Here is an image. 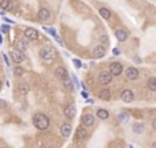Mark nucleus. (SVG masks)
Wrapping results in <instances>:
<instances>
[{
	"mask_svg": "<svg viewBox=\"0 0 156 148\" xmlns=\"http://www.w3.org/2000/svg\"><path fill=\"white\" fill-rule=\"evenodd\" d=\"M33 125H34L39 130H45L47 127L50 126V119L45 114L37 113L33 115Z\"/></svg>",
	"mask_w": 156,
	"mask_h": 148,
	"instance_id": "nucleus-1",
	"label": "nucleus"
},
{
	"mask_svg": "<svg viewBox=\"0 0 156 148\" xmlns=\"http://www.w3.org/2000/svg\"><path fill=\"white\" fill-rule=\"evenodd\" d=\"M40 56L47 62H51L55 58V51H53L52 47H44V48L40 49Z\"/></svg>",
	"mask_w": 156,
	"mask_h": 148,
	"instance_id": "nucleus-2",
	"label": "nucleus"
},
{
	"mask_svg": "<svg viewBox=\"0 0 156 148\" xmlns=\"http://www.w3.org/2000/svg\"><path fill=\"white\" fill-rule=\"evenodd\" d=\"M97 80H99L100 84H110L111 80H112V75H111L110 71H100Z\"/></svg>",
	"mask_w": 156,
	"mask_h": 148,
	"instance_id": "nucleus-3",
	"label": "nucleus"
},
{
	"mask_svg": "<svg viewBox=\"0 0 156 148\" xmlns=\"http://www.w3.org/2000/svg\"><path fill=\"white\" fill-rule=\"evenodd\" d=\"M10 56L12 58V60H14L15 63H21V62H23V60H25V53L21 52V51H18V49H15V51H11Z\"/></svg>",
	"mask_w": 156,
	"mask_h": 148,
	"instance_id": "nucleus-4",
	"label": "nucleus"
},
{
	"mask_svg": "<svg viewBox=\"0 0 156 148\" xmlns=\"http://www.w3.org/2000/svg\"><path fill=\"white\" fill-rule=\"evenodd\" d=\"M121 99L125 103H131L134 100V93H133V91H130V89H125L121 93Z\"/></svg>",
	"mask_w": 156,
	"mask_h": 148,
	"instance_id": "nucleus-5",
	"label": "nucleus"
},
{
	"mask_svg": "<svg viewBox=\"0 0 156 148\" xmlns=\"http://www.w3.org/2000/svg\"><path fill=\"white\" fill-rule=\"evenodd\" d=\"M122 70H123V67H122L121 63H118V62H114V63H111V66H110L111 75H119V74L122 73Z\"/></svg>",
	"mask_w": 156,
	"mask_h": 148,
	"instance_id": "nucleus-6",
	"label": "nucleus"
},
{
	"mask_svg": "<svg viewBox=\"0 0 156 148\" xmlns=\"http://www.w3.org/2000/svg\"><path fill=\"white\" fill-rule=\"evenodd\" d=\"M82 125L85 127H90L95 125V116L92 114H85V115L82 116Z\"/></svg>",
	"mask_w": 156,
	"mask_h": 148,
	"instance_id": "nucleus-7",
	"label": "nucleus"
},
{
	"mask_svg": "<svg viewBox=\"0 0 156 148\" xmlns=\"http://www.w3.org/2000/svg\"><path fill=\"white\" fill-rule=\"evenodd\" d=\"M25 37L28 40H37L39 39V32L33 28H28L25 29Z\"/></svg>",
	"mask_w": 156,
	"mask_h": 148,
	"instance_id": "nucleus-8",
	"label": "nucleus"
},
{
	"mask_svg": "<svg viewBox=\"0 0 156 148\" xmlns=\"http://www.w3.org/2000/svg\"><path fill=\"white\" fill-rule=\"evenodd\" d=\"M55 75H56L59 80H62V81H64V80L69 78V73L64 67H58L56 70H55Z\"/></svg>",
	"mask_w": 156,
	"mask_h": 148,
	"instance_id": "nucleus-9",
	"label": "nucleus"
},
{
	"mask_svg": "<svg viewBox=\"0 0 156 148\" xmlns=\"http://www.w3.org/2000/svg\"><path fill=\"white\" fill-rule=\"evenodd\" d=\"M139 77V70L136 67H128L126 69V78L128 80H136Z\"/></svg>",
	"mask_w": 156,
	"mask_h": 148,
	"instance_id": "nucleus-10",
	"label": "nucleus"
},
{
	"mask_svg": "<svg viewBox=\"0 0 156 148\" xmlns=\"http://www.w3.org/2000/svg\"><path fill=\"white\" fill-rule=\"evenodd\" d=\"M75 114H77V108H75L74 104H70V106H67L64 108V115L67 116V118H70V119L74 118Z\"/></svg>",
	"mask_w": 156,
	"mask_h": 148,
	"instance_id": "nucleus-11",
	"label": "nucleus"
},
{
	"mask_svg": "<svg viewBox=\"0 0 156 148\" xmlns=\"http://www.w3.org/2000/svg\"><path fill=\"white\" fill-rule=\"evenodd\" d=\"M39 18H40V21H48L51 18V11L47 10V8H41L39 11Z\"/></svg>",
	"mask_w": 156,
	"mask_h": 148,
	"instance_id": "nucleus-12",
	"label": "nucleus"
},
{
	"mask_svg": "<svg viewBox=\"0 0 156 148\" xmlns=\"http://www.w3.org/2000/svg\"><path fill=\"white\" fill-rule=\"evenodd\" d=\"M104 53H106V48L103 45H97L93 49V56L95 58H103Z\"/></svg>",
	"mask_w": 156,
	"mask_h": 148,
	"instance_id": "nucleus-13",
	"label": "nucleus"
},
{
	"mask_svg": "<svg viewBox=\"0 0 156 148\" xmlns=\"http://www.w3.org/2000/svg\"><path fill=\"white\" fill-rule=\"evenodd\" d=\"M61 133L63 137H69L71 134V126L69 125V123H63L61 126Z\"/></svg>",
	"mask_w": 156,
	"mask_h": 148,
	"instance_id": "nucleus-14",
	"label": "nucleus"
},
{
	"mask_svg": "<svg viewBox=\"0 0 156 148\" xmlns=\"http://www.w3.org/2000/svg\"><path fill=\"white\" fill-rule=\"evenodd\" d=\"M0 8L4 11H10L12 8V1L11 0H1L0 1Z\"/></svg>",
	"mask_w": 156,
	"mask_h": 148,
	"instance_id": "nucleus-15",
	"label": "nucleus"
},
{
	"mask_svg": "<svg viewBox=\"0 0 156 148\" xmlns=\"http://www.w3.org/2000/svg\"><path fill=\"white\" fill-rule=\"evenodd\" d=\"M17 48H18V51H21V52L26 51V49H28V42H26V40H23V39L18 40L17 41Z\"/></svg>",
	"mask_w": 156,
	"mask_h": 148,
	"instance_id": "nucleus-16",
	"label": "nucleus"
},
{
	"mask_svg": "<svg viewBox=\"0 0 156 148\" xmlns=\"http://www.w3.org/2000/svg\"><path fill=\"white\" fill-rule=\"evenodd\" d=\"M115 37H117L119 41H125V40L128 39V33L122 30V29H118L117 32H115Z\"/></svg>",
	"mask_w": 156,
	"mask_h": 148,
	"instance_id": "nucleus-17",
	"label": "nucleus"
},
{
	"mask_svg": "<svg viewBox=\"0 0 156 148\" xmlns=\"http://www.w3.org/2000/svg\"><path fill=\"white\" fill-rule=\"evenodd\" d=\"M88 137V132H86L85 127H78L77 130V138L78 140H84V138Z\"/></svg>",
	"mask_w": 156,
	"mask_h": 148,
	"instance_id": "nucleus-18",
	"label": "nucleus"
},
{
	"mask_svg": "<svg viewBox=\"0 0 156 148\" xmlns=\"http://www.w3.org/2000/svg\"><path fill=\"white\" fill-rule=\"evenodd\" d=\"M99 97L101 99V100H110L111 99V92L108 91V89H101V91L99 92Z\"/></svg>",
	"mask_w": 156,
	"mask_h": 148,
	"instance_id": "nucleus-19",
	"label": "nucleus"
},
{
	"mask_svg": "<svg viewBox=\"0 0 156 148\" xmlns=\"http://www.w3.org/2000/svg\"><path fill=\"white\" fill-rule=\"evenodd\" d=\"M147 86H148L149 91H156V77H151L148 80V82H147Z\"/></svg>",
	"mask_w": 156,
	"mask_h": 148,
	"instance_id": "nucleus-20",
	"label": "nucleus"
},
{
	"mask_svg": "<svg viewBox=\"0 0 156 148\" xmlns=\"http://www.w3.org/2000/svg\"><path fill=\"white\" fill-rule=\"evenodd\" d=\"M97 116H99L100 119H107V118L110 116V113H108L107 110L100 108V110H97Z\"/></svg>",
	"mask_w": 156,
	"mask_h": 148,
	"instance_id": "nucleus-21",
	"label": "nucleus"
},
{
	"mask_svg": "<svg viewBox=\"0 0 156 148\" xmlns=\"http://www.w3.org/2000/svg\"><path fill=\"white\" fill-rule=\"evenodd\" d=\"M100 15H101V17H103L104 19H110L111 12H110V10H108V8L101 7V8H100Z\"/></svg>",
	"mask_w": 156,
	"mask_h": 148,
	"instance_id": "nucleus-22",
	"label": "nucleus"
},
{
	"mask_svg": "<svg viewBox=\"0 0 156 148\" xmlns=\"http://www.w3.org/2000/svg\"><path fill=\"white\" fill-rule=\"evenodd\" d=\"M63 85H64V88L67 89L69 92H71L73 89H74V84H73V81H71L70 78H67V80H64V81H63Z\"/></svg>",
	"mask_w": 156,
	"mask_h": 148,
	"instance_id": "nucleus-23",
	"label": "nucleus"
},
{
	"mask_svg": "<svg viewBox=\"0 0 156 148\" xmlns=\"http://www.w3.org/2000/svg\"><path fill=\"white\" fill-rule=\"evenodd\" d=\"M131 129H133V132H134V133H139L140 134V133H142V130H144V125H142V123H134Z\"/></svg>",
	"mask_w": 156,
	"mask_h": 148,
	"instance_id": "nucleus-24",
	"label": "nucleus"
},
{
	"mask_svg": "<svg viewBox=\"0 0 156 148\" xmlns=\"http://www.w3.org/2000/svg\"><path fill=\"white\" fill-rule=\"evenodd\" d=\"M118 119L121 121L122 123H126L129 121V114L128 113H121V114H118Z\"/></svg>",
	"mask_w": 156,
	"mask_h": 148,
	"instance_id": "nucleus-25",
	"label": "nucleus"
},
{
	"mask_svg": "<svg viewBox=\"0 0 156 148\" xmlns=\"http://www.w3.org/2000/svg\"><path fill=\"white\" fill-rule=\"evenodd\" d=\"M19 92H21L22 95H26L29 92V85L26 84V82H22V84L19 85Z\"/></svg>",
	"mask_w": 156,
	"mask_h": 148,
	"instance_id": "nucleus-26",
	"label": "nucleus"
},
{
	"mask_svg": "<svg viewBox=\"0 0 156 148\" xmlns=\"http://www.w3.org/2000/svg\"><path fill=\"white\" fill-rule=\"evenodd\" d=\"M14 74L17 75V77L23 75V69H22V67H15V69H14Z\"/></svg>",
	"mask_w": 156,
	"mask_h": 148,
	"instance_id": "nucleus-27",
	"label": "nucleus"
},
{
	"mask_svg": "<svg viewBox=\"0 0 156 148\" xmlns=\"http://www.w3.org/2000/svg\"><path fill=\"white\" fill-rule=\"evenodd\" d=\"M0 30H1V33H8L10 32V25H1V26H0Z\"/></svg>",
	"mask_w": 156,
	"mask_h": 148,
	"instance_id": "nucleus-28",
	"label": "nucleus"
},
{
	"mask_svg": "<svg viewBox=\"0 0 156 148\" xmlns=\"http://www.w3.org/2000/svg\"><path fill=\"white\" fill-rule=\"evenodd\" d=\"M71 81H73V84H74L77 88H79V82H78V78L75 77V74H71Z\"/></svg>",
	"mask_w": 156,
	"mask_h": 148,
	"instance_id": "nucleus-29",
	"label": "nucleus"
},
{
	"mask_svg": "<svg viewBox=\"0 0 156 148\" xmlns=\"http://www.w3.org/2000/svg\"><path fill=\"white\" fill-rule=\"evenodd\" d=\"M44 30H45V32H48L50 34H52L53 37L56 36V30H55V29H52V28H44Z\"/></svg>",
	"mask_w": 156,
	"mask_h": 148,
	"instance_id": "nucleus-30",
	"label": "nucleus"
},
{
	"mask_svg": "<svg viewBox=\"0 0 156 148\" xmlns=\"http://www.w3.org/2000/svg\"><path fill=\"white\" fill-rule=\"evenodd\" d=\"M73 63H74V66H75V67H78V69H79V67L82 66V63H81V62H79L78 59H73Z\"/></svg>",
	"mask_w": 156,
	"mask_h": 148,
	"instance_id": "nucleus-31",
	"label": "nucleus"
},
{
	"mask_svg": "<svg viewBox=\"0 0 156 148\" xmlns=\"http://www.w3.org/2000/svg\"><path fill=\"white\" fill-rule=\"evenodd\" d=\"M3 58H4V62H6V64H7V66H10V60H8V56L6 55V53H3Z\"/></svg>",
	"mask_w": 156,
	"mask_h": 148,
	"instance_id": "nucleus-32",
	"label": "nucleus"
},
{
	"mask_svg": "<svg viewBox=\"0 0 156 148\" xmlns=\"http://www.w3.org/2000/svg\"><path fill=\"white\" fill-rule=\"evenodd\" d=\"M3 19H4V22H7V23H14V21L10 19V18H7V17H3Z\"/></svg>",
	"mask_w": 156,
	"mask_h": 148,
	"instance_id": "nucleus-33",
	"label": "nucleus"
},
{
	"mask_svg": "<svg viewBox=\"0 0 156 148\" xmlns=\"http://www.w3.org/2000/svg\"><path fill=\"white\" fill-rule=\"evenodd\" d=\"M55 39H56V41L58 42H59V44H61V45H63V41H62V40H61V37H59V36H55Z\"/></svg>",
	"mask_w": 156,
	"mask_h": 148,
	"instance_id": "nucleus-34",
	"label": "nucleus"
},
{
	"mask_svg": "<svg viewBox=\"0 0 156 148\" xmlns=\"http://www.w3.org/2000/svg\"><path fill=\"white\" fill-rule=\"evenodd\" d=\"M6 106H7V104H6V102H4V100H0V108H4Z\"/></svg>",
	"mask_w": 156,
	"mask_h": 148,
	"instance_id": "nucleus-35",
	"label": "nucleus"
},
{
	"mask_svg": "<svg viewBox=\"0 0 156 148\" xmlns=\"http://www.w3.org/2000/svg\"><path fill=\"white\" fill-rule=\"evenodd\" d=\"M152 127L153 129H156V118H153L152 119Z\"/></svg>",
	"mask_w": 156,
	"mask_h": 148,
	"instance_id": "nucleus-36",
	"label": "nucleus"
},
{
	"mask_svg": "<svg viewBox=\"0 0 156 148\" xmlns=\"http://www.w3.org/2000/svg\"><path fill=\"white\" fill-rule=\"evenodd\" d=\"M112 52H114V53H115V55H119V53H121V52H119V49H118V48H115V49H112Z\"/></svg>",
	"mask_w": 156,
	"mask_h": 148,
	"instance_id": "nucleus-37",
	"label": "nucleus"
},
{
	"mask_svg": "<svg viewBox=\"0 0 156 148\" xmlns=\"http://www.w3.org/2000/svg\"><path fill=\"white\" fill-rule=\"evenodd\" d=\"M100 40H101V41H104V42H107V36H101V37H100Z\"/></svg>",
	"mask_w": 156,
	"mask_h": 148,
	"instance_id": "nucleus-38",
	"label": "nucleus"
},
{
	"mask_svg": "<svg viewBox=\"0 0 156 148\" xmlns=\"http://www.w3.org/2000/svg\"><path fill=\"white\" fill-rule=\"evenodd\" d=\"M86 103H89V104H93V103H95V100H93V99H88V100H86Z\"/></svg>",
	"mask_w": 156,
	"mask_h": 148,
	"instance_id": "nucleus-39",
	"label": "nucleus"
},
{
	"mask_svg": "<svg viewBox=\"0 0 156 148\" xmlns=\"http://www.w3.org/2000/svg\"><path fill=\"white\" fill-rule=\"evenodd\" d=\"M82 96H84V97H88V92H86V91H82Z\"/></svg>",
	"mask_w": 156,
	"mask_h": 148,
	"instance_id": "nucleus-40",
	"label": "nucleus"
},
{
	"mask_svg": "<svg viewBox=\"0 0 156 148\" xmlns=\"http://www.w3.org/2000/svg\"><path fill=\"white\" fill-rule=\"evenodd\" d=\"M1 42H3V37H1V33H0V45H1Z\"/></svg>",
	"mask_w": 156,
	"mask_h": 148,
	"instance_id": "nucleus-41",
	"label": "nucleus"
},
{
	"mask_svg": "<svg viewBox=\"0 0 156 148\" xmlns=\"http://www.w3.org/2000/svg\"><path fill=\"white\" fill-rule=\"evenodd\" d=\"M1 86H3V84H1V80H0V89H1Z\"/></svg>",
	"mask_w": 156,
	"mask_h": 148,
	"instance_id": "nucleus-42",
	"label": "nucleus"
},
{
	"mask_svg": "<svg viewBox=\"0 0 156 148\" xmlns=\"http://www.w3.org/2000/svg\"><path fill=\"white\" fill-rule=\"evenodd\" d=\"M152 147H153V148H156V141H155V143H153V145H152Z\"/></svg>",
	"mask_w": 156,
	"mask_h": 148,
	"instance_id": "nucleus-43",
	"label": "nucleus"
},
{
	"mask_svg": "<svg viewBox=\"0 0 156 148\" xmlns=\"http://www.w3.org/2000/svg\"><path fill=\"white\" fill-rule=\"evenodd\" d=\"M41 148H48V145H43V147H41Z\"/></svg>",
	"mask_w": 156,
	"mask_h": 148,
	"instance_id": "nucleus-44",
	"label": "nucleus"
}]
</instances>
